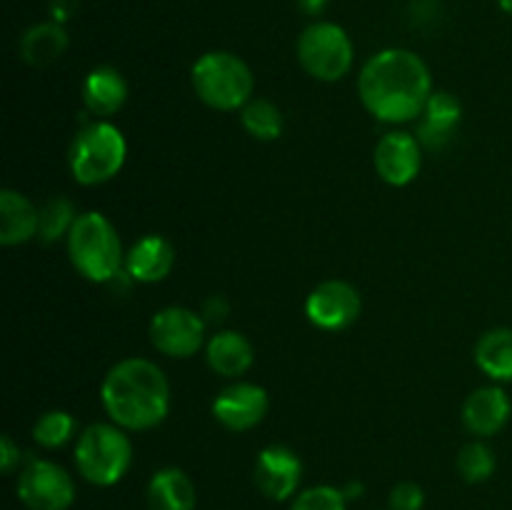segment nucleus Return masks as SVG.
<instances>
[{
    "label": "nucleus",
    "mask_w": 512,
    "mask_h": 510,
    "mask_svg": "<svg viewBox=\"0 0 512 510\" xmlns=\"http://www.w3.org/2000/svg\"><path fill=\"white\" fill-rule=\"evenodd\" d=\"M358 90L365 110L380 123H408L423 115L433 95V78L413 50L388 48L363 65Z\"/></svg>",
    "instance_id": "f257e3e1"
},
{
    "label": "nucleus",
    "mask_w": 512,
    "mask_h": 510,
    "mask_svg": "<svg viewBox=\"0 0 512 510\" xmlns=\"http://www.w3.org/2000/svg\"><path fill=\"white\" fill-rule=\"evenodd\" d=\"M105 413L123 430H150L170 410V383L163 370L145 358L115 363L100 385Z\"/></svg>",
    "instance_id": "f03ea898"
},
{
    "label": "nucleus",
    "mask_w": 512,
    "mask_h": 510,
    "mask_svg": "<svg viewBox=\"0 0 512 510\" xmlns=\"http://www.w3.org/2000/svg\"><path fill=\"white\" fill-rule=\"evenodd\" d=\"M73 268L90 283H110L125 268V255L115 225L98 210L80 213L68 233Z\"/></svg>",
    "instance_id": "7ed1b4c3"
},
{
    "label": "nucleus",
    "mask_w": 512,
    "mask_h": 510,
    "mask_svg": "<svg viewBox=\"0 0 512 510\" xmlns=\"http://www.w3.org/2000/svg\"><path fill=\"white\" fill-rule=\"evenodd\" d=\"M190 83L195 95L215 110H243L253 100L255 80L248 63L225 50L200 55L190 70Z\"/></svg>",
    "instance_id": "20e7f679"
},
{
    "label": "nucleus",
    "mask_w": 512,
    "mask_h": 510,
    "mask_svg": "<svg viewBox=\"0 0 512 510\" xmlns=\"http://www.w3.org/2000/svg\"><path fill=\"white\" fill-rule=\"evenodd\" d=\"M133 463V443L115 423H93L80 433L75 445V465L90 485L110 488L128 473Z\"/></svg>",
    "instance_id": "39448f33"
},
{
    "label": "nucleus",
    "mask_w": 512,
    "mask_h": 510,
    "mask_svg": "<svg viewBox=\"0 0 512 510\" xmlns=\"http://www.w3.org/2000/svg\"><path fill=\"white\" fill-rule=\"evenodd\" d=\"M128 155V143L113 123H90L73 138L68 150V165L75 183L100 185L120 173Z\"/></svg>",
    "instance_id": "423d86ee"
},
{
    "label": "nucleus",
    "mask_w": 512,
    "mask_h": 510,
    "mask_svg": "<svg viewBox=\"0 0 512 510\" xmlns=\"http://www.w3.org/2000/svg\"><path fill=\"white\" fill-rule=\"evenodd\" d=\"M298 60L310 78L335 83L353 68V43L340 25L313 23L300 33Z\"/></svg>",
    "instance_id": "0eeeda50"
},
{
    "label": "nucleus",
    "mask_w": 512,
    "mask_h": 510,
    "mask_svg": "<svg viewBox=\"0 0 512 510\" xmlns=\"http://www.w3.org/2000/svg\"><path fill=\"white\" fill-rule=\"evenodd\" d=\"M18 498L28 510H68L75 500V483L53 460H30L20 470Z\"/></svg>",
    "instance_id": "6e6552de"
},
{
    "label": "nucleus",
    "mask_w": 512,
    "mask_h": 510,
    "mask_svg": "<svg viewBox=\"0 0 512 510\" xmlns=\"http://www.w3.org/2000/svg\"><path fill=\"white\" fill-rule=\"evenodd\" d=\"M205 325L203 315L195 310L170 305L150 320V340L168 358H193L205 343Z\"/></svg>",
    "instance_id": "1a4fd4ad"
},
{
    "label": "nucleus",
    "mask_w": 512,
    "mask_h": 510,
    "mask_svg": "<svg viewBox=\"0 0 512 510\" xmlns=\"http://www.w3.org/2000/svg\"><path fill=\"white\" fill-rule=\"evenodd\" d=\"M363 300L360 293L345 280H325L310 290L305 300V315L320 330H345L360 318Z\"/></svg>",
    "instance_id": "9d476101"
},
{
    "label": "nucleus",
    "mask_w": 512,
    "mask_h": 510,
    "mask_svg": "<svg viewBox=\"0 0 512 510\" xmlns=\"http://www.w3.org/2000/svg\"><path fill=\"white\" fill-rule=\"evenodd\" d=\"M300 478H303V463L288 445H268L258 453L255 485L265 498L278 500V503L293 498L300 488Z\"/></svg>",
    "instance_id": "9b49d317"
},
{
    "label": "nucleus",
    "mask_w": 512,
    "mask_h": 510,
    "mask_svg": "<svg viewBox=\"0 0 512 510\" xmlns=\"http://www.w3.org/2000/svg\"><path fill=\"white\" fill-rule=\"evenodd\" d=\"M375 170H378L380 178L388 185L395 188H403L410 185L420 173V165H423V150H420V140L410 133H393L383 135L375 145L373 155Z\"/></svg>",
    "instance_id": "f8f14e48"
},
{
    "label": "nucleus",
    "mask_w": 512,
    "mask_h": 510,
    "mask_svg": "<svg viewBox=\"0 0 512 510\" xmlns=\"http://www.w3.org/2000/svg\"><path fill=\"white\" fill-rule=\"evenodd\" d=\"M268 413V393L255 383H233L213 400V418L233 433L255 428Z\"/></svg>",
    "instance_id": "ddd939ff"
},
{
    "label": "nucleus",
    "mask_w": 512,
    "mask_h": 510,
    "mask_svg": "<svg viewBox=\"0 0 512 510\" xmlns=\"http://www.w3.org/2000/svg\"><path fill=\"white\" fill-rule=\"evenodd\" d=\"M512 405L508 393L498 385L473 390L463 403V425L475 438H493L508 425Z\"/></svg>",
    "instance_id": "4468645a"
},
{
    "label": "nucleus",
    "mask_w": 512,
    "mask_h": 510,
    "mask_svg": "<svg viewBox=\"0 0 512 510\" xmlns=\"http://www.w3.org/2000/svg\"><path fill=\"white\" fill-rule=\"evenodd\" d=\"M460 118H463V105L455 95L438 90V93L430 95L428 105H425L423 115H420L418 133L415 138L420 140V145L430 150H440L453 140L455 130H458Z\"/></svg>",
    "instance_id": "2eb2a0df"
},
{
    "label": "nucleus",
    "mask_w": 512,
    "mask_h": 510,
    "mask_svg": "<svg viewBox=\"0 0 512 510\" xmlns=\"http://www.w3.org/2000/svg\"><path fill=\"white\" fill-rule=\"evenodd\" d=\"M175 265V248L163 235H145L125 255V273L138 283H160Z\"/></svg>",
    "instance_id": "dca6fc26"
},
{
    "label": "nucleus",
    "mask_w": 512,
    "mask_h": 510,
    "mask_svg": "<svg viewBox=\"0 0 512 510\" xmlns=\"http://www.w3.org/2000/svg\"><path fill=\"white\" fill-rule=\"evenodd\" d=\"M40 210L18 190L5 188L0 193V243L5 248L38 238Z\"/></svg>",
    "instance_id": "f3484780"
},
{
    "label": "nucleus",
    "mask_w": 512,
    "mask_h": 510,
    "mask_svg": "<svg viewBox=\"0 0 512 510\" xmlns=\"http://www.w3.org/2000/svg\"><path fill=\"white\" fill-rule=\"evenodd\" d=\"M128 100V83L120 70L110 65H98L88 73L83 83V103L98 118H110L118 113Z\"/></svg>",
    "instance_id": "a211bd4d"
},
{
    "label": "nucleus",
    "mask_w": 512,
    "mask_h": 510,
    "mask_svg": "<svg viewBox=\"0 0 512 510\" xmlns=\"http://www.w3.org/2000/svg\"><path fill=\"white\" fill-rule=\"evenodd\" d=\"M205 358L223 378H240L253 365V345L235 330H218L205 345Z\"/></svg>",
    "instance_id": "6ab92c4d"
},
{
    "label": "nucleus",
    "mask_w": 512,
    "mask_h": 510,
    "mask_svg": "<svg viewBox=\"0 0 512 510\" xmlns=\"http://www.w3.org/2000/svg\"><path fill=\"white\" fill-rule=\"evenodd\" d=\"M198 493L193 480L180 468H163L148 483L150 510H195Z\"/></svg>",
    "instance_id": "aec40b11"
},
{
    "label": "nucleus",
    "mask_w": 512,
    "mask_h": 510,
    "mask_svg": "<svg viewBox=\"0 0 512 510\" xmlns=\"http://www.w3.org/2000/svg\"><path fill=\"white\" fill-rule=\"evenodd\" d=\"M68 43L70 38L63 23H55V20L38 23L25 30L23 38H20V58L33 68H45V65H53L55 60L63 58Z\"/></svg>",
    "instance_id": "412c9836"
},
{
    "label": "nucleus",
    "mask_w": 512,
    "mask_h": 510,
    "mask_svg": "<svg viewBox=\"0 0 512 510\" xmlns=\"http://www.w3.org/2000/svg\"><path fill=\"white\" fill-rule=\"evenodd\" d=\"M475 363L488 378L512 383V328H493L475 345Z\"/></svg>",
    "instance_id": "4be33fe9"
},
{
    "label": "nucleus",
    "mask_w": 512,
    "mask_h": 510,
    "mask_svg": "<svg viewBox=\"0 0 512 510\" xmlns=\"http://www.w3.org/2000/svg\"><path fill=\"white\" fill-rule=\"evenodd\" d=\"M240 120L255 140H275L283 133V113L278 105L265 98L250 100L240 113Z\"/></svg>",
    "instance_id": "5701e85b"
},
{
    "label": "nucleus",
    "mask_w": 512,
    "mask_h": 510,
    "mask_svg": "<svg viewBox=\"0 0 512 510\" xmlns=\"http://www.w3.org/2000/svg\"><path fill=\"white\" fill-rule=\"evenodd\" d=\"M78 220L75 205L68 198H50L48 203L40 208V223H38V238L43 243H55L60 238H68L70 228Z\"/></svg>",
    "instance_id": "b1692460"
},
{
    "label": "nucleus",
    "mask_w": 512,
    "mask_h": 510,
    "mask_svg": "<svg viewBox=\"0 0 512 510\" xmlns=\"http://www.w3.org/2000/svg\"><path fill=\"white\" fill-rule=\"evenodd\" d=\"M75 428H78V423H75L73 415L65 413V410H48L35 420L33 440L48 450L60 448L73 438Z\"/></svg>",
    "instance_id": "393cba45"
},
{
    "label": "nucleus",
    "mask_w": 512,
    "mask_h": 510,
    "mask_svg": "<svg viewBox=\"0 0 512 510\" xmlns=\"http://www.w3.org/2000/svg\"><path fill=\"white\" fill-rule=\"evenodd\" d=\"M458 470L468 483H485L495 473V453L483 440L463 445L458 453Z\"/></svg>",
    "instance_id": "a878e982"
},
{
    "label": "nucleus",
    "mask_w": 512,
    "mask_h": 510,
    "mask_svg": "<svg viewBox=\"0 0 512 510\" xmlns=\"http://www.w3.org/2000/svg\"><path fill=\"white\" fill-rule=\"evenodd\" d=\"M345 505H348V498H345L343 488L313 485L295 495L290 510H345Z\"/></svg>",
    "instance_id": "bb28decb"
},
{
    "label": "nucleus",
    "mask_w": 512,
    "mask_h": 510,
    "mask_svg": "<svg viewBox=\"0 0 512 510\" xmlns=\"http://www.w3.org/2000/svg\"><path fill=\"white\" fill-rule=\"evenodd\" d=\"M425 493L413 480H403L390 490V510H423Z\"/></svg>",
    "instance_id": "cd10ccee"
},
{
    "label": "nucleus",
    "mask_w": 512,
    "mask_h": 510,
    "mask_svg": "<svg viewBox=\"0 0 512 510\" xmlns=\"http://www.w3.org/2000/svg\"><path fill=\"white\" fill-rule=\"evenodd\" d=\"M230 315V303L223 295H210L203 303V320L208 325H220Z\"/></svg>",
    "instance_id": "c85d7f7f"
},
{
    "label": "nucleus",
    "mask_w": 512,
    "mask_h": 510,
    "mask_svg": "<svg viewBox=\"0 0 512 510\" xmlns=\"http://www.w3.org/2000/svg\"><path fill=\"white\" fill-rule=\"evenodd\" d=\"M20 460H23V453H20L18 445L13 443L10 435H3V440H0V470H3L5 475H10L18 468Z\"/></svg>",
    "instance_id": "c756f323"
},
{
    "label": "nucleus",
    "mask_w": 512,
    "mask_h": 510,
    "mask_svg": "<svg viewBox=\"0 0 512 510\" xmlns=\"http://www.w3.org/2000/svg\"><path fill=\"white\" fill-rule=\"evenodd\" d=\"M80 8V0H50V13H53L55 23H65L73 18Z\"/></svg>",
    "instance_id": "7c9ffc66"
},
{
    "label": "nucleus",
    "mask_w": 512,
    "mask_h": 510,
    "mask_svg": "<svg viewBox=\"0 0 512 510\" xmlns=\"http://www.w3.org/2000/svg\"><path fill=\"white\" fill-rule=\"evenodd\" d=\"M295 3H298V8L303 10V13L318 15V13H323L325 5H328L330 0H295Z\"/></svg>",
    "instance_id": "2f4dec72"
},
{
    "label": "nucleus",
    "mask_w": 512,
    "mask_h": 510,
    "mask_svg": "<svg viewBox=\"0 0 512 510\" xmlns=\"http://www.w3.org/2000/svg\"><path fill=\"white\" fill-rule=\"evenodd\" d=\"M343 493H345V498H348V500H358V498H363L365 485L358 483V480H350L348 485H343Z\"/></svg>",
    "instance_id": "473e14b6"
},
{
    "label": "nucleus",
    "mask_w": 512,
    "mask_h": 510,
    "mask_svg": "<svg viewBox=\"0 0 512 510\" xmlns=\"http://www.w3.org/2000/svg\"><path fill=\"white\" fill-rule=\"evenodd\" d=\"M498 3H500V8L505 10V13L512 15V0H498Z\"/></svg>",
    "instance_id": "72a5a7b5"
}]
</instances>
